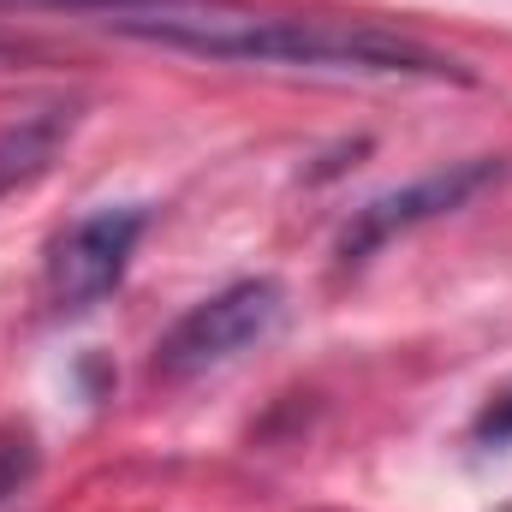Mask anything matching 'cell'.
I'll return each mask as SVG.
<instances>
[{
    "label": "cell",
    "mask_w": 512,
    "mask_h": 512,
    "mask_svg": "<svg viewBox=\"0 0 512 512\" xmlns=\"http://www.w3.org/2000/svg\"><path fill=\"white\" fill-rule=\"evenodd\" d=\"M126 36L209 54V60H256V66H310V72H376V78H465L459 60L387 36L370 24H340V18H256V12H173L161 6L155 18H120Z\"/></svg>",
    "instance_id": "1"
},
{
    "label": "cell",
    "mask_w": 512,
    "mask_h": 512,
    "mask_svg": "<svg viewBox=\"0 0 512 512\" xmlns=\"http://www.w3.org/2000/svg\"><path fill=\"white\" fill-rule=\"evenodd\" d=\"M286 316V286L280 280H233L215 298L191 304L155 346V382H197L209 370H227L233 358L256 352Z\"/></svg>",
    "instance_id": "2"
},
{
    "label": "cell",
    "mask_w": 512,
    "mask_h": 512,
    "mask_svg": "<svg viewBox=\"0 0 512 512\" xmlns=\"http://www.w3.org/2000/svg\"><path fill=\"white\" fill-rule=\"evenodd\" d=\"M143 227H149L143 203H108V209L78 215L48 245V298H54V310L102 304L126 280V262L137 251V239H143Z\"/></svg>",
    "instance_id": "3"
},
{
    "label": "cell",
    "mask_w": 512,
    "mask_h": 512,
    "mask_svg": "<svg viewBox=\"0 0 512 512\" xmlns=\"http://www.w3.org/2000/svg\"><path fill=\"white\" fill-rule=\"evenodd\" d=\"M489 179H501V161H495V155H477V161H453V167H441V173H423V179L405 185V191L370 197V203L346 221V233H340V262L358 268L364 256L382 251L387 239H399V233H411V227H423V221H441V215H453L459 203H471Z\"/></svg>",
    "instance_id": "4"
},
{
    "label": "cell",
    "mask_w": 512,
    "mask_h": 512,
    "mask_svg": "<svg viewBox=\"0 0 512 512\" xmlns=\"http://www.w3.org/2000/svg\"><path fill=\"white\" fill-rule=\"evenodd\" d=\"M72 126H78L72 108H42V114H30V120L0 131V197L30 185V179H42L48 161L60 155V143L72 137Z\"/></svg>",
    "instance_id": "5"
},
{
    "label": "cell",
    "mask_w": 512,
    "mask_h": 512,
    "mask_svg": "<svg viewBox=\"0 0 512 512\" xmlns=\"http://www.w3.org/2000/svg\"><path fill=\"white\" fill-rule=\"evenodd\" d=\"M36 465H42L36 435H30L24 423H0V507H6V501H18V495L30 489Z\"/></svg>",
    "instance_id": "6"
},
{
    "label": "cell",
    "mask_w": 512,
    "mask_h": 512,
    "mask_svg": "<svg viewBox=\"0 0 512 512\" xmlns=\"http://www.w3.org/2000/svg\"><path fill=\"white\" fill-rule=\"evenodd\" d=\"M471 441L477 447H512V382L477 411V423H471Z\"/></svg>",
    "instance_id": "7"
},
{
    "label": "cell",
    "mask_w": 512,
    "mask_h": 512,
    "mask_svg": "<svg viewBox=\"0 0 512 512\" xmlns=\"http://www.w3.org/2000/svg\"><path fill=\"white\" fill-rule=\"evenodd\" d=\"M72 6H120L126 12V6H179V0H72Z\"/></svg>",
    "instance_id": "8"
},
{
    "label": "cell",
    "mask_w": 512,
    "mask_h": 512,
    "mask_svg": "<svg viewBox=\"0 0 512 512\" xmlns=\"http://www.w3.org/2000/svg\"><path fill=\"white\" fill-rule=\"evenodd\" d=\"M0 54H12V48H6V42H0Z\"/></svg>",
    "instance_id": "9"
}]
</instances>
